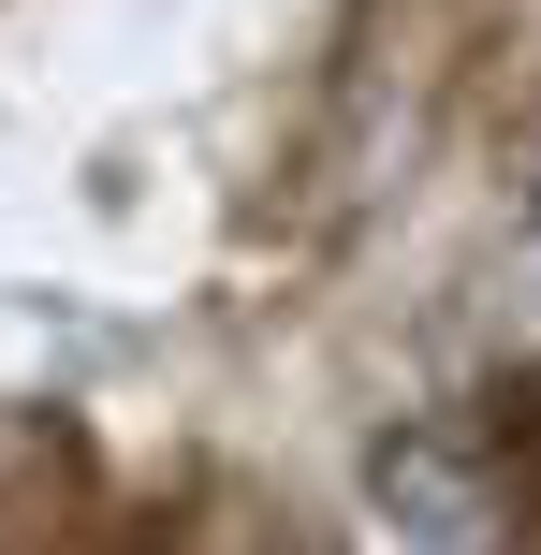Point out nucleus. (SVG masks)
Instances as JSON below:
<instances>
[{"label": "nucleus", "instance_id": "nucleus-1", "mask_svg": "<svg viewBox=\"0 0 541 555\" xmlns=\"http://www.w3.org/2000/svg\"><path fill=\"white\" fill-rule=\"evenodd\" d=\"M366 482L410 512V541H425V555H468V541H484V468H468L454 439H425V424H396V439L366 453Z\"/></svg>", "mask_w": 541, "mask_h": 555}]
</instances>
